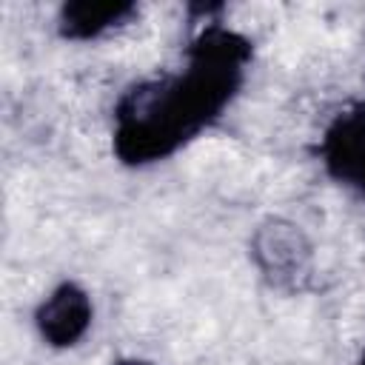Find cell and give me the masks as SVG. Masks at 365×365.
Returning <instances> with one entry per match:
<instances>
[{
    "label": "cell",
    "mask_w": 365,
    "mask_h": 365,
    "mask_svg": "<svg viewBox=\"0 0 365 365\" xmlns=\"http://www.w3.org/2000/svg\"><path fill=\"white\" fill-rule=\"evenodd\" d=\"M111 365H157V362L140 359V356H123V359H117V362H111Z\"/></svg>",
    "instance_id": "cell-6"
},
{
    "label": "cell",
    "mask_w": 365,
    "mask_h": 365,
    "mask_svg": "<svg viewBox=\"0 0 365 365\" xmlns=\"http://www.w3.org/2000/svg\"><path fill=\"white\" fill-rule=\"evenodd\" d=\"M317 157L334 182L365 194V100L331 117L319 137Z\"/></svg>",
    "instance_id": "cell-2"
},
{
    "label": "cell",
    "mask_w": 365,
    "mask_h": 365,
    "mask_svg": "<svg viewBox=\"0 0 365 365\" xmlns=\"http://www.w3.org/2000/svg\"><path fill=\"white\" fill-rule=\"evenodd\" d=\"M254 43L208 20L185 46L177 71L128 86L114 106L111 151L128 168L163 163L222 120L240 97Z\"/></svg>",
    "instance_id": "cell-1"
},
{
    "label": "cell",
    "mask_w": 365,
    "mask_h": 365,
    "mask_svg": "<svg viewBox=\"0 0 365 365\" xmlns=\"http://www.w3.org/2000/svg\"><path fill=\"white\" fill-rule=\"evenodd\" d=\"M257 259L265 274L279 279H294L299 271H305L308 259V242L294 225H274L265 228L257 237Z\"/></svg>",
    "instance_id": "cell-5"
},
{
    "label": "cell",
    "mask_w": 365,
    "mask_h": 365,
    "mask_svg": "<svg viewBox=\"0 0 365 365\" xmlns=\"http://www.w3.org/2000/svg\"><path fill=\"white\" fill-rule=\"evenodd\" d=\"M134 14L137 3L128 0H71L60 6L57 34L71 43H88L125 26Z\"/></svg>",
    "instance_id": "cell-4"
},
{
    "label": "cell",
    "mask_w": 365,
    "mask_h": 365,
    "mask_svg": "<svg viewBox=\"0 0 365 365\" xmlns=\"http://www.w3.org/2000/svg\"><path fill=\"white\" fill-rule=\"evenodd\" d=\"M356 365H365V348H362V354H359V359H356Z\"/></svg>",
    "instance_id": "cell-7"
},
{
    "label": "cell",
    "mask_w": 365,
    "mask_h": 365,
    "mask_svg": "<svg viewBox=\"0 0 365 365\" xmlns=\"http://www.w3.org/2000/svg\"><path fill=\"white\" fill-rule=\"evenodd\" d=\"M94 305L83 285L66 279L40 299L34 311V328L48 348H74L91 328Z\"/></svg>",
    "instance_id": "cell-3"
}]
</instances>
